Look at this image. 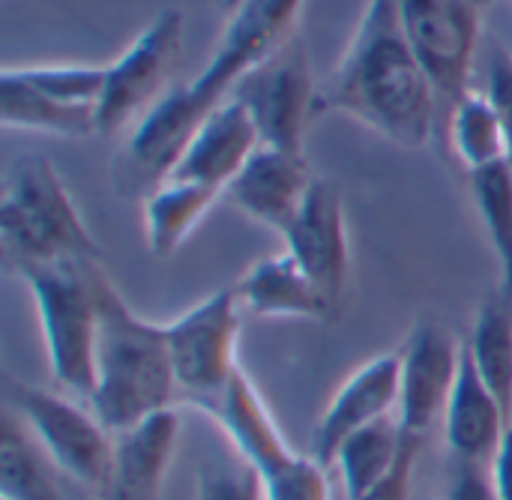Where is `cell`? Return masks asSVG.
Here are the masks:
<instances>
[{"label":"cell","instance_id":"obj_1","mask_svg":"<svg viewBox=\"0 0 512 500\" xmlns=\"http://www.w3.org/2000/svg\"><path fill=\"white\" fill-rule=\"evenodd\" d=\"M303 0H246L231 12L225 33L201 69V75L183 87L168 90L132 129L120 159L117 186L138 192L141 198L156 189L177 165L198 123L228 99L231 87L267 60L279 45L294 36V21Z\"/></svg>","mask_w":512,"mask_h":500},{"label":"cell","instance_id":"obj_2","mask_svg":"<svg viewBox=\"0 0 512 500\" xmlns=\"http://www.w3.org/2000/svg\"><path fill=\"white\" fill-rule=\"evenodd\" d=\"M330 111L348 114L405 150L435 141V90L411 48L399 0L366 3L342 60L318 90V117Z\"/></svg>","mask_w":512,"mask_h":500},{"label":"cell","instance_id":"obj_3","mask_svg":"<svg viewBox=\"0 0 512 500\" xmlns=\"http://www.w3.org/2000/svg\"><path fill=\"white\" fill-rule=\"evenodd\" d=\"M180 393L165 324L141 318L111 276H99V336L93 393L87 405L117 435L159 411L174 408Z\"/></svg>","mask_w":512,"mask_h":500},{"label":"cell","instance_id":"obj_4","mask_svg":"<svg viewBox=\"0 0 512 500\" xmlns=\"http://www.w3.org/2000/svg\"><path fill=\"white\" fill-rule=\"evenodd\" d=\"M0 246L15 273L51 261H102L63 177L42 153L18 156L3 174Z\"/></svg>","mask_w":512,"mask_h":500},{"label":"cell","instance_id":"obj_5","mask_svg":"<svg viewBox=\"0 0 512 500\" xmlns=\"http://www.w3.org/2000/svg\"><path fill=\"white\" fill-rule=\"evenodd\" d=\"M102 261H51L21 270L54 381L78 399L93 393Z\"/></svg>","mask_w":512,"mask_h":500},{"label":"cell","instance_id":"obj_6","mask_svg":"<svg viewBox=\"0 0 512 500\" xmlns=\"http://www.w3.org/2000/svg\"><path fill=\"white\" fill-rule=\"evenodd\" d=\"M6 405L63 477L96 500L105 498L114 465V432L84 399H69L33 384H12Z\"/></svg>","mask_w":512,"mask_h":500},{"label":"cell","instance_id":"obj_7","mask_svg":"<svg viewBox=\"0 0 512 500\" xmlns=\"http://www.w3.org/2000/svg\"><path fill=\"white\" fill-rule=\"evenodd\" d=\"M411 48L435 90L438 135L447 147V126L459 102L471 93V72L480 45V6L474 0H399Z\"/></svg>","mask_w":512,"mask_h":500},{"label":"cell","instance_id":"obj_8","mask_svg":"<svg viewBox=\"0 0 512 500\" xmlns=\"http://www.w3.org/2000/svg\"><path fill=\"white\" fill-rule=\"evenodd\" d=\"M318 90L309 48L294 33L267 60L249 69L228 96L240 99L252 114L261 147L303 153L306 129L318 117Z\"/></svg>","mask_w":512,"mask_h":500},{"label":"cell","instance_id":"obj_9","mask_svg":"<svg viewBox=\"0 0 512 500\" xmlns=\"http://www.w3.org/2000/svg\"><path fill=\"white\" fill-rule=\"evenodd\" d=\"M240 327L243 306L234 285L207 294L165 324L177 384L192 405L222 393L237 369H243L237 360Z\"/></svg>","mask_w":512,"mask_h":500},{"label":"cell","instance_id":"obj_10","mask_svg":"<svg viewBox=\"0 0 512 500\" xmlns=\"http://www.w3.org/2000/svg\"><path fill=\"white\" fill-rule=\"evenodd\" d=\"M183 51V12L165 6L129 42V48L105 66V90L96 105V132L111 135L132 120H141L165 93Z\"/></svg>","mask_w":512,"mask_h":500},{"label":"cell","instance_id":"obj_11","mask_svg":"<svg viewBox=\"0 0 512 500\" xmlns=\"http://www.w3.org/2000/svg\"><path fill=\"white\" fill-rule=\"evenodd\" d=\"M465 342L441 324L438 318H420L399 348V411L396 420L402 432L414 441H426L429 432L444 423Z\"/></svg>","mask_w":512,"mask_h":500},{"label":"cell","instance_id":"obj_12","mask_svg":"<svg viewBox=\"0 0 512 500\" xmlns=\"http://www.w3.org/2000/svg\"><path fill=\"white\" fill-rule=\"evenodd\" d=\"M282 240L285 252L303 267V273L339 315L351 273V240L342 192L327 180H315L300 216Z\"/></svg>","mask_w":512,"mask_h":500},{"label":"cell","instance_id":"obj_13","mask_svg":"<svg viewBox=\"0 0 512 500\" xmlns=\"http://www.w3.org/2000/svg\"><path fill=\"white\" fill-rule=\"evenodd\" d=\"M399 351L381 354L348 375V381L339 387V393L327 402L315 435H312V453L324 468L336 465V456L348 438L357 432L375 426L378 420L396 417L399 411Z\"/></svg>","mask_w":512,"mask_h":500},{"label":"cell","instance_id":"obj_14","mask_svg":"<svg viewBox=\"0 0 512 500\" xmlns=\"http://www.w3.org/2000/svg\"><path fill=\"white\" fill-rule=\"evenodd\" d=\"M312 186L315 177L306 162V153L258 147L255 156L234 177V183L225 189V198L246 219L285 237V231L300 216Z\"/></svg>","mask_w":512,"mask_h":500},{"label":"cell","instance_id":"obj_15","mask_svg":"<svg viewBox=\"0 0 512 500\" xmlns=\"http://www.w3.org/2000/svg\"><path fill=\"white\" fill-rule=\"evenodd\" d=\"M258 147L261 135L252 114L240 99L228 96L198 123L168 177L201 183L225 195V189L234 183V177L243 171Z\"/></svg>","mask_w":512,"mask_h":500},{"label":"cell","instance_id":"obj_16","mask_svg":"<svg viewBox=\"0 0 512 500\" xmlns=\"http://www.w3.org/2000/svg\"><path fill=\"white\" fill-rule=\"evenodd\" d=\"M195 408L204 411L222 429L240 462L255 468L261 480L276 474L282 465H288L297 456L288 447L279 423L273 420L264 396L258 393V387L249 381L243 369H237V375L225 384L222 393L195 402Z\"/></svg>","mask_w":512,"mask_h":500},{"label":"cell","instance_id":"obj_17","mask_svg":"<svg viewBox=\"0 0 512 500\" xmlns=\"http://www.w3.org/2000/svg\"><path fill=\"white\" fill-rule=\"evenodd\" d=\"M180 441L177 408L159 411L114 435L111 483L102 500H162Z\"/></svg>","mask_w":512,"mask_h":500},{"label":"cell","instance_id":"obj_18","mask_svg":"<svg viewBox=\"0 0 512 500\" xmlns=\"http://www.w3.org/2000/svg\"><path fill=\"white\" fill-rule=\"evenodd\" d=\"M510 429L507 411L474 369L468 351H462V369L444 414V438L450 453L459 465L489 468Z\"/></svg>","mask_w":512,"mask_h":500},{"label":"cell","instance_id":"obj_19","mask_svg":"<svg viewBox=\"0 0 512 500\" xmlns=\"http://www.w3.org/2000/svg\"><path fill=\"white\" fill-rule=\"evenodd\" d=\"M243 312L255 318H300V321H333L336 312L288 255H270L255 261L234 285Z\"/></svg>","mask_w":512,"mask_h":500},{"label":"cell","instance_id":"obj_20","mask_svg":"<svg viewBox=\"0 0 512 500\" xmlns=\"http://www.w3.org/2000/svg\"><path fill=\"white\" fill-rule=\"evenodd\" d=\"M222 198L219 189L189 183V180H162L153 192L141 198L144 207V237L153 258H171L186 246L213 204Z\"/></svg>","mask_w":512,"mask_h":500},{"label":"cell","instance_id":"obj_21","mask_svg":"<svg viewBox=\"0 0 512 500\" xmlns=\"http://www.w3.org/2000/svg\"><path fill=\"white\" fill-rule=\"evenodd\" d=\"M0 123L6 129L39 132V135H60V138H84L96 132V108L63 105L48 99L36 87H30L15 66L0 72Z\"/></svg>","mask_w":512,"mask_h":500},{"label":"cell","instance_id":"obj_22","mask_svg":"<svg viewBox=\"0 0 512 500\" xmlns=\"http://www.w3.org/2000/svg\"><path fill=\"white\" fill-rule=\"evenodd\" d=\"M465 351L512 420V297L501 285L477 309Z\"/></svg>","mask_w":512,"mask_h":500},{"label":"cell","instance_id":"obj_23","mask_svg":"<svg viewBox=\"0 0 512 500\" xmlns=\"http://www.w3.org/2000/svg\"><path fill=\"white\" fill-rule=\"evenodd\" d=\"M414 438H408L396 417L378 420L375 426L348 438L336 456L345 500L366 498L375 492L405 459Z\"/></svg>","mask_w":512,"mask_h":500},{"label":"cell","instance_id":"obj_24","mask_svg":"<svg viewBox=\"0 0 512 500\" xmlns=\"http://www.w3.org/2000/svg\"><path fill=\"white\" fill-rule=\"evenodd\" d=\"M0 426V500H63L60 471L9 405Z\"/></svg>","mask_w":512,"mask_h":500},{"label":"cell","instance_id":"obj_25","mask_svg":"<svg viewBox=\"0 0 512 500\" xmlns=\"http://www.w3.org/2000/svg\"><path fill=\"white\" fill-rule=\"evenodd\" d=\"M447 147H453V153L468 168V174L510 159L501 117L492 108L486 93L471 90L459 102V108L453 111L450 126H447Z\"/></svg>","mask_w":512,"mask_h":500},{"label":"cell","instance_id":"obj_26","mask_svg":"<svg viewBox=\"0 0 512 500\" xmlns=\"http://www.w3.org/2000/svg\"><path fill=\"white\" fill-rule=\"evenodd\" d=\"M468 186L501 267V288L512 297V159L471 171Z\"/></svg>","mask_w":512,"mask_h":500},{"label":"cell","instance_id":"obj_27","mask_svg":"<svg viewBox=\"0 0 512 500\" xmlns=\"http://www.w3.org/2000/svg\"><path fill=\"white\" fill-rule=\"evenodd\" d=\"M15 72L45 93L48 99H57L63 105H81L96 108L105 90V66L93 63H42V66H15Z\"/></svg>","mask_w":512,"mask_h":500},{"label":"cell","instance_id":"obj_28","mask_svg":"<svg viewBox=\"0 0 512 500\" xmlns=\"http://www.w3.org/2000/svg\"><path fill=\"white\" fill-rule=\"evenodd\" d=\"M267 500H330L327 468L315 456H294L276 474L264 477Z\"/></svg>","mask_w":512,"mask_h":500},{"label":"cell","instance_id":"obj_29","mask_svg":"<svg viewBox=\"0 0 512 500\" xmlns=\"http://www.w3.org/2000/svg\"><path fill=\"white\" fill-rule=\"evenodd\" d=\"M195 500H267L264 483L246 462L237 465H207L198 474Z\"/></svg>","mask_w":512,"mask_h":500},{"label":"cell","instance_id":"obj_30","mask_svg":"<svg viewBox=\"0 0 512 500\" xmlns=\"http://www.w3.org/2000/svg\"><path fill=\"white\" fill-rule=\"evenodd\" d=\"M486 96L492 108L501 117L504 135H507V153L512 159V54L507 48L495 45L489 54V87Z\"/></svg>","mask_w":512,"mask_h":500},{"label":"cell","instance_id":"obj_31","mask_svg":"<svg viewBox=\"0 0 512 500\" xmlns=\"http://www.w3.org/2000/svg\"><path fill=\"white\" fill-rule=\"evenodd\" d=\"M420 450H423V441H411V447H408L405 459L399 462V468L375 492H369L366 498L360 500H411V492H414V471H417Z\"/></svg>","mask_w":512,"mask_h":500},{"label":"cell","instance_id":"obj_32","mask_svg":"<svg viewBox=\"0 0 512 500\" xmlns=\"http://www.w3.org/2000/svg\"><path fill=\"white\" fill-rule=\"evenodd\" d=\"M447 500H495L489 471L477 465H456Z\"/></svg>","mask_w":512,"mask_h":500},{"label":"cell","instance_id":"obj_33","mask_svg":"<svg viewBox=\"0 0 512 500\" xmlns=\"http://www.w3.org/2000/svg\"><path fill=\"white\" fill-rule=\"evenodd\" d=\"M486 471H489L495 500H512V429L504 435V441Z\"/></svg>","mask_w":512,"mask_h":500},{"label":"cell","instance_id":"obj_34","mask_svg":"<svg viewBox=\"0 0 512 500\" xmlns=\"http://www.w3.org/2000/svg\"><path fill=\"white\" fill-rule=\"evenodd\" d=\"M219 3H222V9H225V12L231 15V12H237V9H240V6H243L246 0H219Z\"/></svg>","mask_w":512,"mask_h":500},{"label":"cell","instance_id":"obj_35","mask_svg":"<svg viewBox=\"0 0 512 500\" xmlns=\"http://www.w3.org/2000/svg\"><path fill=\"white\" fill-rule=\"evenodd\" d=\"M474 3H477L480 9H486V6H489V3H495V0H474Z\"/></svg>","mask_w":512,"mask_h":500}]
</instances>
